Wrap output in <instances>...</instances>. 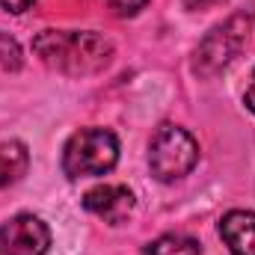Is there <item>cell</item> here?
Returning <instances> with one entry per match:
<instances>
[{
  "mask_svg": "<svg viewBox=\"0 0 255 255\" xmlns=\"http://www.w3.org/2000/svg\"><path fill=\"white\" fill-rule=\"evenodd\" d=\"M220 238L232 255H255V214L235 208L220 220Z\"/></svg>",
  "mask_w": 255,
  "mask_h": 255,
  "instance_id": "7",
  "label": "cell"
},
{
  "mask_svg": "<svg viewBox=\"0 0 255 255\" xmlns=\"http://www.w3.org/2000/svg\"><path fill=\"white\" fill-rule=\"evenodd\" d=\"M133 190L125 184H98L83 196V208L89 214H95L98 220L110 223V226H119L125 223L128 217L133 214Z\"/></svg>",
  "mask_w": 255,
  "mask_h": 255,
  "instance_id": "6",
  "label": "cell"
},
{
  "mask_svg": "<svg viewBox=\"0 0 255 255\" xmlns=\"http://www.w3.org/2000/svg\"><path fill=\"white\" fill-rule=\"evenodd\" d=\"M33 51L48 68L71 77L98 74L113 63V42L95 30H42Z\"/></svg>",
  "mask_w": 255,
  "mask_h": 255,
  "instance_id": "1",
  "label": "cell"
},
{
  "mask_svg": "<svg viewBox=\"0 0 255 255\" xmlns=\"http://www.w3.org/2000/svg\"><path fill=\"white\" fill-rule=\"evenodd\" d=\"M119 163V139L107 128H80L68 136L63 148V172L77 178H95L107 175Z\"/></svg>",
  "mask_w": 255,
  "mask_h": 255,
  "instance_id": "2",
  "label": "cell"
},
{
  "mask_svg": "<svg viewBox=\"0 0 255 255\" xmlns=\"http://www.w3.org/2000/svg\"><path fill=\"white\" fill-rule=\"evenodd\" d=\"M30 151L21 139H9L0 145V187H12L27 175Z\"/></svg>",
  "mask_w": 255,
  "mask_h": 255,
  "instance_id": "8",
  "label": "cell"
},
{
  "mask_svg": "<svg viewBox=\"0 0 255 255\" xmlns=\"http://www.w3.org/2000/svg\"><path fill=\"white\" fill-rule=\"evenodd\" d=\"M145 255H202V247L190 235H160L148 244Z\"/></svg>",
  "mask_w": 255,
  "mask_h": 255,
  "instance_id": "9",
  "label": "cell"
},
{
  "mask_svg": "<svg viewBox=\"0 0 255 255\" xmlns=\"http://www.w3.org/2000/svg\"><path fill=\"white\" fill-rule=\"evenodd\" d=\"M33 3H36V0H0V6H3L6 12H12V15H21V12H27Z\"/></svg>",
  "mask_w": 255,
  "mask_h": 255,
  "instance_id": "12",
  "label": "cell"
},
{
  "mask_svg": "<svg viewBox=\"0 0 255 255\" xmlns=\"http://www.w3.org/2000/svg\"><path fill=\"white\" fill-rule=\"evenodd\" d=\"M0 68H9V71L21 68V51H18L15 39H9V36H0Z\"/></svg>",
  "mask_w": 255,
  "mask_h": 255,
  "instance_id": "10",
  "label": "cell"
},
{
  "mask_svg": "<svg viewBox=\"0 0 255 255\" xmlns=\"http://www.w3.org/2000/svg\"><path fill=\"white\" fill-rule=\"evenodd\" d=\"M145 3H148V0H110V6L116 9V15H122V18L136 15L139 9H145Z\"/></svg>",
  "mask_w": 255,
  "mask_h": 255,
  "instance_id": "11",
  "label": "cell"
},
{
  "mask_svg": "<svg viewBox=\"0 0 255 255\" xmlns=\"http://www.w3.org/2000/svg\"><path fill=\"white\" fill-rule=\"evenodd\" d=\"M199 160V142L187 128L160 125L148 142V169L157 181H178Z\"/></svg>",
  "mask_w": 255,
  "mask_h": 255,
  "instance_id": "4",
  "label": "cell"
},
{
  "mask_svg": "<svg viewBox=\"0 0 255 255\" xmlns=\"http://www.w3.org/2000/svg\"><path fill=\"white\" fill-rule=\"evenodd\" d=\"M51 250V229L36 214H15L0 226V255H45Z\"/></svg>",
  "mask_w": 255,
  "mask_h": 255,
  "instance_id": "5",
  "label": "cell"
},
{
  "mask_svg": "<svg viewBox=\"0 0 255 255\" xmlns=\"http://www.w3.org/2000/svg\"><path fill=\"white\" fill-rule=\"evenodd\" d=\"M244 104H247V110H253L255 113V71H253V80H250L247 92H244Z\"/></svg>",
  "mask_w": 255,
  "mask_h": 255,
  "instance_id": "13",
  "label": "cell"
},
{
  "mask_svg": "<svg viewBox=\"0 0 255 255\" xmlns=\"http://www.w3.org/2000/svg\"><path fill=\"white\" fill-rule=\"evenodd\" d=\"M253 30V12H235L223 24H217L196 48L193 54V71L199 77H214L226 71L244 51L247 39Z\"/></svg>",
  "mask_w": 255,
  "mask_h": 255,
  "instance_id": "3",
  "label": "cell"
}]
</instances>
